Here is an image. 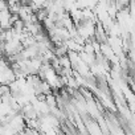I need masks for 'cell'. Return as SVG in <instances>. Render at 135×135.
I'll return each instance as SVG.
<instances>
[{"mask_svg":"<svg viewBox=\"0 0 135 135\" xmlns=\"http://www.w3.org/2000/svg\"><path fill=\"white\" fill-rule=\"evenodd\" d=\"M7 8V3L4 2V0H0V11H3Z\"/></svg>","mask_w":135,"mask_h":135,"instance_id":"6da1fadb","label":"cell"},{"mask_svg":"<svg viewBox=\"0 0 135 135\" xmlns=\"http://www.w3.org/2000/svg\"><path fill=\"white\" fill-rule=\"evenodd\" d=\"M0 48H3V42L2 41H0Z\"/></svg>","mask_w":135,"mask_h":135,"instance_id":"7a4b0ae2","label":"cell"}]
</instances>
